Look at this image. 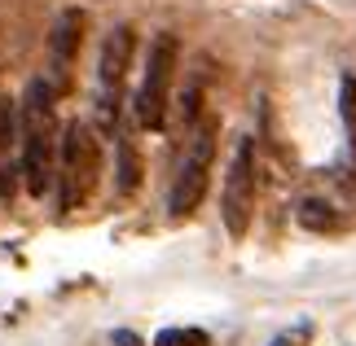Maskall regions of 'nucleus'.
I'll use <instances>...</instances> for the list:
<instances>
[{
    "label": "nucleus",
    "instance_id": "1",
    "mask_svg": "<svg viewBox=\"0 0 356 346\" xmlns=\"http://www.w3.org/2000/svg\"><path fill=\"white\" fill-rule=\"evenodd\" d=\"M53 92L49 79H31L18 105V145H22V180L31 198H44L53 184Z\"/></svg>",
    "mask_w": 356,
    "mask_h": 346
},
{
    "label": "nucleus",
    "instance_id": "2",
    "mask_svg": "<svg viewBox=\"0 0 356 346\" xmlns=\"http://www.w3.org/2000/svg\"><path fill=\"white\" fill-rule=\"evenodd\" d=\"M97 171H102V145H97V136H92L88 123H66V132H62V211H75L79 202H88V193L92 184H97Z\"/></svg>",
    "mask_w": 356,
    "mask_h": 346
},
{
    "label": "nucleus",
    "instance_id": "3",
    "mask_svg": "<svg viewBox=\"0 0 356 346\" xmlns=\"http://www.w3.org/2000/svg\"><path fill=\"white\" fill-rule=\"evenodd\" d=\"M211 158H216V119H207L202 128L189 136V149L176 167L172 193H168V211L172 215H189L207 193V175H211Z\"/></svg>",
    "mask_w": 356,
    "mask_h": 346
},
{
    "label": "nucleus",
    "instance_id": "4",
    "mask_svg": "<svg viewBox=\"0 0 356 346\" xmlns=\"http://www.w3.org/2000/svg\"><path fill=\"white\" fill-rule=\"evenodd\" d=\"M172 71H176V35H159L149 44L145 58V79L136 88V123L145 132H159L168 119V88H172Z\"/></svg>",
    "mask_w": 356,
    "mask_h": 346
},
{
    "label": "nucleus",
    "instance_id": "5",
    "mask_svg": "<svg viewBox=\"0 0 356 346\" xmlns=\"http://www.w3.org/2000/svg\"><path fill=\"white\" fill-rule=\"evenodd\" d=\"M220 211H225L229 237H246V228H251V211H255V145L251 141H238V149H234Z\"/></svg>",
    "mask_w": 356,
    "mask_h": 346
},
{
    "label": "nucleus",
    "instance_id": "6",
    "mask_svg": "<svg viewBox=\"0 0 356 346\" xmlns=\"http://www.w3.org/2000/svg\"><path fill=\"white\" fill-rule=\"evenodd\" d=\"M128 62H132V26H115L102 44V66H97L106 128H111L115 114H119V88H123V75H128Z\"/></svg>",
    "mask_w": 356,
    "mask_h": 346
},
{
    "label": "nucleus",
    "instance_id": "7",
    "mask_svg": "<svg viewBox=\"0 0 356 346\" xmlns=\"http://www.w3.org/2000/svg\"><path fill=\"white\" fill-rule=\"evenodd\" d=\"M79 40H84V13L79 9H66L58 26H53V35H49V88L53 92H62L66 88V75H71V62H75V53H79Z\"/></svg>",
    "mask_w": 356,
    "mask_h": 346
},
{
    "label": "nucleus",
    "instance_id": "8",
    "mask_svg": "<svg viewBox=\"0 0 356 346\" xmlns=\"http://www.w3.org/2000/svg\"><path fill=\"white\" fill-rule=\"evenodd\" d=\"M299 224H304L308 232H334V228H339V215H334L330 202L304 198V202H299Z\"/></svg>",
    "mask_w": 356,
    "mask_h": 346
},
{
    "label": "nucleus",
    "instance_id": "9",
    "mask_svg": "<svg viewBox=\"0 0 356 346\" xmlns=\"http://www.w3.org/2000/svg\"><path fill=\"white\" fill-rule=\"evenodd\" d=\"M136 184H141V158L132 141H119V193H132Z\"/></svg>",
    "mask_w": 356,
    "mask_h": 346
},
{
    "label": "nucleus",
    "instance_id": "10",
    "mask_svg": "<svg viewBox=\"0 0 356 346\" xmlns=\"http://www.w3.org/2000/svg\"><path fill=\"white\" fill-rule=\"evenodd\" d=\"M339 110H343V128H348L352 154H356V79L352 75H343V84H339Z\"/></svg>",
    "mask_w": 356,
    "mask_h": 346
},
{
    "label": "nucleus",
    "instance_id": "11",
    "mask_svg": "<svg viewBox=\"0 0 356 346\" xmlns=\"http://www.w3.org/2000/svg\"><path fill=\"white\" fill-rule=\"evenodd\" d=\"M154 346H207V334L202 329H163Z\"/></svg>",
    "mask_w": 356,
    "mask_h": 346
},
{
    "label": "nucleus",
    "instance_id": "12",
    "mask_svg": "<svg viewBox=\"0 0 356 346\" xmlns=\"http://www.w3.org/2000/svg\"><path fill=\"white\" fill-rule=\"evenodd\" d=\"M312 342V325L308 320H299L295 329H286V334H277V338H273L268 346H308Z\"/></svg>",
    "mask_w": 356,
    "mask_h": 346
},
{
    "label": "nucleus",
    "instance_id": "13",
    "mask_svg": "<svg viewBox=\"0 0 356 346\" xmlns=\"http://www.w3.org/2000/svg\"><path fill=\"white\" fill-rule=\"evenodd\" d=\"M115 346H141V338L128 334V329H119V334H115Z\"/></svg>",
    "mask_w": 356,
    "mask_h": 346
}]
</instances>
